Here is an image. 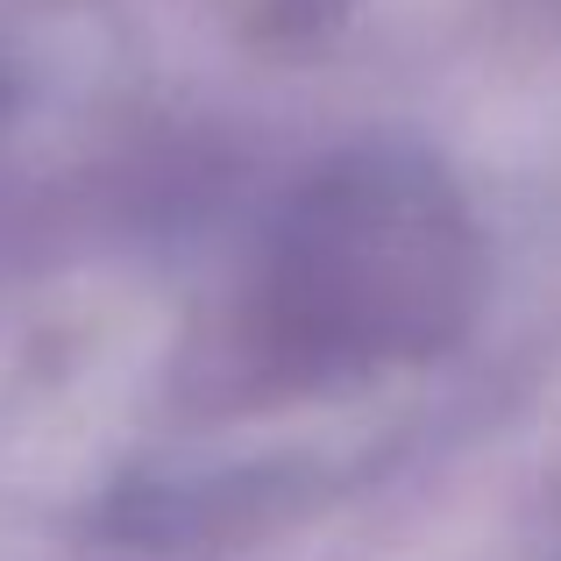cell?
I'll return each instance as SVG.
<instances>
[{
  "instance_id": "1",
  "label": "cell",
  "mask_w": 561,
  "mask_h": 561,
  "mask_svg": "<svg viewBox=\"0 0 561 561\" xmlns=\"http://www.w3.org/2000/svg\"><path fill=\"white\" fill-rule=\"evenodd\" d=\"M477 291V234L420 157H348L285 214L256 320L306 363L426 356Z\"/></svg>"
}]
</instances>
